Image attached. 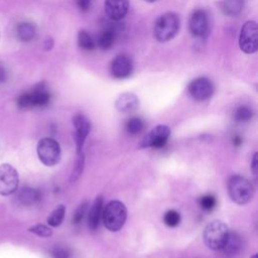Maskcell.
<instances>
[{
  "instance_id": "cell-1",
  "label": "cell",
  "mask_w": 258,
  "mask_h": 258,
  "mask_svg": "<svg viewBox=\"0 0 258 258\" xmlns=\"http://www.w3.org/2000/svg\"><path fill=\"white\" fill-rule=\"evenodd\" d=\"M180 26L179 17L174 12H166L161 14L154 23V37L159 42L171 40L178 32Z\"/></svg>"
},
{
  "instance_id": "cell-2",
  "label": "cell",
  "mask_w": 258,
  "mask_h": 258,
  "mask_svg": "<svg viewBox=\"0 0 258 258\" xmlns=\"http://www.w3.org/2000/svg\"><path fill=\"white\" fill-rule=\"evenodd\" d=\"M126 219L127 209L120 201H111L103 209V224L111 232L121 230L126 222Z\"/></svg>"
},
{
  "instance_id": "cell-3",
  "label": "cell",
  "mask_w": 258,
  "mask_h": 258,
  "mask_svg": "<svg viewBox=\"0 0 258 258\" xmlns=\"http://www.w3.org/2000/svg\"><path fill=\"white\" fill-rule=\"evenodd\" d=\"M228 226L220 221L214 220L210 222L204 229V242L212 250H222L229 236Z\"/></svg>"
},
{
  "instance_id": "cell-4",
  "label": "cell",
  "mask_w": 258,
  "mask_h": 258,
  "mask_svg": "<svg viewBox=\"0 0 258 258\" xmlns=\"http://www.w3.org/2000/svg\"><path fill=\"white\" fill-rule=\"evenodd\" d=\"M228 194L234 203L242 206L251 201L254 187L246 177L235 174L228 181Z\"/></svg>"
},
{
  "instance_id": "cell-5",
  "label": "cell",
  "mask_w": 258,
  "mask_h": 258,
  "mask_svg": "<svg viewBox=\"0 0 258 258\" xmlns=\"http://www.w3.org/2000/svg\"><path fill=\"white\" fill-rule=\"evenodd\" d=\"M50 101V94L45 86V83H39L35 88L28 93L21 95L17 100V105L21 109L32 107H44Z\"/></svg>"
},
{
  "instance_id": "cell-6",
  "label": "cell",
  "mask_w": 258,
  "mask_h": 258,
  "mask_svg": "<svg viewBox=\"0 0 258 258\" xmlns=\"http://www.w3.org/2000/svg\"><path fill=\"white\" fill-rule=\"evenodd\" d=\"M36 152L39 160L46 166H53L60 160V146L53 138H41L37 143Z\"/></svg>"
},
{
  "instance_id": "cell-7",
  "label": "cell",
  "mask_w": 258,
  "mask_h": 258,
  "mask_svg": "<svg viewBox=\"0 0 258 258\" xmlns=\"http://www.w3.org/2000/svg\"><path fill=\"white\" fill-rule=\"evenodd\" d=\"M239 46L240 49L247 54H251L257 51L258 26L256 21L249 20L243 24L239 35Z\"/></svg>"
},
{
  "instance_id": "cell-8",
  "label": "cell",
  "mask_w": 258,
  "mask_h": 258,
  "mask_svg": "<svg viewBox=\"0 0 258 258\" xmlns=\"http://www.w3.org/2000/svg\"><path fill=\"white\" fill-rule=\"evenodd\" d=\"M19 184L17 170L9 163L0 165V195L10 196L14 194Z\"/></svg>"
},
{
  "instance_id": "cell-9",
  "label": "cell",
  "mask_w": 258,
  "mask_h": 258,
  "mask_svg": "<svg viewBox=\"0 0 258 258\" xmlns=\"http://www.w3.org/2000/svg\"><path fill=\"white\" fill-rule=\"evenodd\" d=\"M187 91L192 99L197 101H206L213 96L215 87L210 79L199 77L188 84Z\"/></svg>"
},
{
  "instance_id": "cell-10",
  "label": "cell",
  "mask_w": 258,
  "mask_h": 258,
  "mask_svg": "<svg viewBox=\"0 0 258 258\" xmlns=\"http://www.w3.org/2000/svg\"><path fill=\"white\" fill-rule=\"evenodd\" d=\"M170 135V128L166 125H157L152 128L140 141V147L160 148L166 142Z\"/></svg>"
},
{
  "instance_id": "cell-11",
  "label": "cell",
  "mask_w": 258,
  "mask_h": 258,
  "mask_svg": "<svg viewBox=\"0 0 258 258\" xmlns=\"http://www.w3.org/2000/svg\"><path fill=\"white\" fill-rule=\"evenodd\" d=\"M188 29L190 34L195 37L201 38L207 35L209 30V19L205 10L197 9L190 14Z\"/></svg>"
},
{
  "instance_id": "cell-12",
  "label": "cell",
  "mask_w": 258,
  "mask_h": 258,
  "mask_svg": "<svg viewBox=\"0 0 258 258\" xmlns=\"http://www.w3.org/2000/svg\"><path fill=\"white\" fill-rule=\"evenodd\" d=\"M133 71V62L129 55L118 54L110 64V73L116 79H125L131 75Z\"/></svg>"
},
{
  "instance_id": "cell-13",
  "label": "cell",
  "mask_w": 258,
  "mask_h": 258,
  "mask_svg": "<svg viewBox=\"0 0 258 258\" xmlns=\"http://www.w3.org/2000/svg\"><path fill=\"white\" fill-rule=\"evenodd\" d=\"M73 123L75 126V137H76V144H77V153L83 152V147L86 141L87 136L90 133L91 123L83 114H77L74 119Z\"/></svg>"
},
{
  "instance_id": "cell-14",
  "label": "cell",
  "mask_w": 258,
  "mask_h": 258,
  "mask_svg": "<svg viewBox=\"0 0 258 258\" xmlns=\"http://www.w3.org/2000/svg\"><path fill=\"white\" fill-rule=\"evenodd\" d=\"M104 6L108 18L113 21H119L128 13L129 0H105Z\"/></svg>"
},
{
  "instance_id": "cell-15",
  "label": "cell",
  "mask_w": 258,
  "mask_h": 258,
  "mask_svg": "<svg viewBox=\"0 0 258 258\" xmlns=\"http://www.w3.org/2000/svg\"><path fill=\"white\" fill-rule=\"evenodd\" d=\"M139 98L133 93H123L118 96L115 101L116 109L124 114L132 113L139 108Z\"/></svg>"
},
{
  "instance_id": "cell-16",
  "label": "cell",
  "mask_w": 258,
  "mask_h": 258,
  "mask_svg": "<svg viewBox=\"0 0 258 258\" xmlns=\"http://www.w3.org/2000/svg\"><path fill=\"white\" fill-rule=\"evenodd\" d=\"M103 206H104L103 198L101 196L97 197L89 211L88 225H89L90 229L96 230L98 228L99 223L102 219V214H103V209H104Z\"/></svg>"
},
{
  "instance_id": "cell-17",
  "label": "cell",
  "mask_w": 258,
  "mask_h": 258,
  "mask_svg": "<svg viewBox=\"0 0 258 258\" xmlns=\"http://www.w3.org/2000/svg\"><path fill=\"white\" fill-rule=\"evenodd\" d=\"M17 200L23 206H32L40 200V192L32 187H23L18 192Z\"/></svg>"
},
{
  "instance_id": "cell-18",
  "label": "cell",
  "mask_w": 258,
  "mask_h": 258,
  "mask_svg": "<svg viewBox=\"0 0 258 258\" xmlns=\"http://www.w3.org/2000/svg\"><path fill=\"white\" fill-rule=\"evenodd\" d=\"M244 0H222L221 9L227 16H237L244 7Z\"/></svg>"
},
{
  "instance_id": "cell-19",
  "label": "cell",
  "mask_w": 258,
  "mask_h": 258,
  "mask_svg": "<svg viewBox=\"0 0 258 258\" xmlns=\"http://www.w3.org/2000/svg\"><path fill=\"white\" fill-rule=\"evenodd\" d=\"M16 33L18 38L21 41H30L34 38L35 33H36V29L35 26L32 23L29 22H22L19 23L17 28H16Z\"/></svg>"
},
{
  "instance_id": "cell-20",
  "label": "cell",
  "mask_w": 258,
  "mask_h": 258,
  "mask_svg": "<svg viewBox=\"0 0 258 258\" xmlns=\"http://www.w3.org/2000/svg\"><path fill=\"white\" fill-rule=\"evenodd\" d=\"M115 42V31L112 28H105L98 36L97 43L102 49H109Z\"/></svg>"
},
{
  "instance_id": "cell-21",
  "label": "cell",
  "mask_w": 258,
  "mask_h": 258,
  "mask_svg": "<svg viewBox=\"0 0 258 258\" xmlns=\"http://www.w3.org/2000/svg\"><path fill=\"white\" fill-rule=\"evenodd\" d=\"M241 248V239L240 236L236 233H229L228 239L223 247L222 250H224V252L227 255H235Z\"/></svg>"
},
{
  "instance_id": "cell-22",
  "label": "cell",
  "mask_w": 258,
  "mask_h": 258,
  "mask_svg": "<svg viewBox=\"0 0 258 258\" xmlns=\"http://www.w3.org/2000/svg\"><path fill=\"white\" fill-rule=\"evenodd\" d=\"M77 39L79 47L84 50H93L96 47V41L94 40L92 35L84 29H81L78 32Z\"/></svg>"
},
{
  "instance_id": "cell-23",
  "label": "cell",
  "mask_w": 258,
  "mask_h": 258,
  "mask_svg": "<svg viewBox=\"0 0 258 258\" xmlns=\"http://www.w3.org/2000/svg\"><path fill=\"white\" fill-rule=\"evenodd\" d=\"M64 214H66V207L63 205H59L47 217V224L50 227H58L63 221Z\"/></svg>"
},
{
  "instance_id": "cell-24",
  "label": "cell",
  "mask_w": 258,
  "mask_h": 258,
  "mask_svg": "<svg viewBox=\"0 0 258 258\" xmlns=\"http://www.w3.org/2000/svg\"><path fill=\"white\" fill-rule=\"evenodd\" d=\"M144 128L143 121L139 117H132L129 120H127L125 124V129L127 133L130 135H136L140 133Z\"/></svg>"
},
{
  "instance_id": "cell-25",
  "label": "cell",
  "mask_w": 258,
  "mask_h": 258,
  "mask_svg": "<svg viewBox=\"0 0 258 258\" xmlns=\"http://www.w3.org/2000/svg\"><path fill=\"white\" fill-rule=\"evenodd\" d=\"M253 116V111L250 107L241 105L238 108H236L234 112V119L238 122H247L249 121Z\"/></svg>"
},
{
  "instance_id": "cell-26",
  "label": "cell",
  "mask_w": 258,
  "mask_h": 258,
  "mask_svg": "<svg viewBox=\"0 0 258 258\" xmlns=\"http://www.w3.org/2000/svg\"><path fill=\"white\" fill-rule=\"evenodd\" d=\"M85 166V155L83 152L77 153V159L75 162V166L73 168L70 180L71 181H76L82 174Z\"/></svg>"
},
{
  "instance_id": "cell-27",
  "label": "cell",
  "mask_w": 258,
  "mask_h": 258,
  "mask_svg": "<svg viewBox=\"0 0 258 258\" xmlns=\"http://www.w3.org/2000/svg\"><path fill=\"white\" fill-rule=\"evenodd\" d=\"M180 215L178 212L174 211V210H169L167 211L164 216H163V222L166 226L168 227H176L179 223H180Z\"/></svg>"
},
{
  "instance_id": "cell-28",
  "label": "cell",
  "mask_w": 258,
  "mask_h": 258,
  "mask_svg": "<svg viewBox=\"0 0 258 258\" xmlns=\"http://www.w3.org/2000/svg\"><path fill=\"white\" fill-rule=\"evenodd\" d=\"M29 232L39 236V237H43V238H46V237H50L52 235V230L45 226V225H42V224H37V225H34L32 227H30L28 229Z\"/></svg>"
},
{
  "instance_id": "cell-29",
  "label": "cell",
  "mask_w": 258,
  "mask_h": 258,
  "mask_svg": "<svg viewBox=\"0 0 258 258\" xmlns=\"http://www.w3.org/2000/svg\"><path fill=\"white\" fill-rule=\"evenodd\" d=\"M200 206L202 209H204L205 211H212L217 204V200L214 196L212 195H206L200 198L199 200Z\"/></svg>"
},
{
  "instance_id": "cell-30",
  "label": "cell",
  "mask_w": 258,
  "mask_h": 258,
  "mask_svg": "<svg viewBox=\"0 0 258 258\" xmlns=\"http://www.w3.org/2000/svg\"><path fill=\"white\" fill-rule=\"evenodd\" d=\"M88 207H89V204L88 202H84L82 203L76 210L75 214H74V217H73V224H79L82 222L83 218L85 217V215L87 214V211H88Z\"/></svg>"
},
{
  "instance_id": "cell-31",
  "label": "cell",
  "mask_w": 258,
  "mask_h": 258,
  "mask_svg": "<svg viewBox=\"0 0 258 258\" xmlns=\"http://www.w3.org/2000/svg\"><path fill=\"white\" fill-rule=\"evenodd\" d=\"M52 258H70L71 252L70 250L64 246H54L51 251Z\"/></svg>"
},
{
  "instance_id": "cell-32",
  "label": "cell",
  "mask_w": 258,
  "mask_h": 258,
  "mask_svg": "<svg viewBox=\"0 0 258 258\" xmlns=\"http://www.w3.org/2000/svg\"><path fill=\"white\" fill-rule=\"evenodd\" d=\"M77 3L82 11H87L90 8L91 0H77Z\"/></svg>"
},
{
  "instance_id": "cell-33",
  "label": "cell",
  "mask_w": 258,
  "mask_h": 258,
  "mask_svg": "<svg viewBox=\"0 0 258 258\" xmlns=\"http://www.w3.org/2000/svg\"><path fill=\"white\" fill-rule=\"evenodd\" d=\"M257 156H258V153H254L253 157H252V161H251V169H252V172L254 174H257V169H258V162H257Z\"/></svg>"
},
{
  "instance_id": "cell-34",
  "label": "cell",
  "mask_w": 258,
  "mask_h": 258,
  "mask_svg": "<svg viewBox=\"0 0 258 258\" xmlns=\"http://www.w3.org/2000/svg\"><path fill=\"white\" fill-rule=\"evenodd\" d=\"M6 79H7V71L5 67L0 63V84L5 82Z\"/></svg>"
},
{
  "instance_id": "cell-35",
  "label": "cell",
  "mask_w": 258,
  "mask_h": 258,
  "mask_svg": "<svg viewBox=\"0 0 258 258\" xmlns=\"http://www.w3.org/2000/svg\"><path fill=\"white\" fill-rule=\"evenodd\" d=\"M233 144H234V146H240L241 144H242V138L240 137V136H238V135H236V136H234V138H233Z\"/></svg>"
},
{
  "instance_id": "cell-36",
  "label": "cell",
  "mask_w": 258,
  "mask_h": 258,
  "mask_svg": "<svg viewBox=\"0 0 258 258\" xmlns=\"http://www.w3.org/2000/svg\"><path fill=\"white\" fill-rule=\"evenodd\" d=\"M52 44H53V41L51 38H47L45 41H44V48L45 49H50L52 47Z\"/></svg>"
},
{
  "instance_id": "cell-37",
  "label": "cell",
  "mask_w": 258,
  "mask_h": 258,
  "mask_svg": "<svg viewBox=\"0 0 258 258\" xmlns=\"http://www.w3.org/2000/svg\"><path fill=\"white\" fill-rule=\"evenodd\" d=\"M144 1L149 2V3H152V2H155V1H157V0H144Z\"/></svg>"
},
{
  "instance_id": "cell-38",
  "label": "cell",
  "mask_w": 258,
  "mask_h": 258,
  "mask_svg": "<svg viewBox=\"0 0 258 258\" xmlns=\"http://www.w3.org/2000/svg\"><path fill=\"white\" fill-rule=\"evenodd\" d=\"M251 258H258V256H257V254H254Z\"/></svg>"
}]
</instances>
